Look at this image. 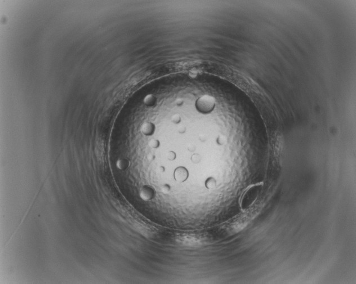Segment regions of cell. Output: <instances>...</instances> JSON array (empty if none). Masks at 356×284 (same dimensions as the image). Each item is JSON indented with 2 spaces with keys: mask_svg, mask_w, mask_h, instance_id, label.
Returning <instances> with one entry per match:
<instances>
[{
  "mask_svg": "<svg viewBox=\"0 0 356 284\" xmlns=\"http://www.w3.org/2000/svg\"><path fill=\"white\" fill-rule=\"evenodd\" d=\"M188 176L187 170L183 167H179L175 170L174 176L175 179L178 182H184Z\"/></svg>",
  "mask_w": 356,
  "mask_h": 284,
  "instance_id": "obj_3",
  "label": "cell"
},
{
  "mask_svg": "<svg viewBox=\"0 0 356 284\" xmlns=\"http://www.w3.org/2000/svg\"><path fill=\"white\" fill-rule=\"evenodd\" d=\"M151 143L152 144V146L153 147H157V146H158V144L157 141H152L151 142Z\"/></svg>",
  "mask_w": 356,
  "mask_h": 284,
  "instance_id": "obj_6",
  "label": "cell"
},
{
  "mask_svg": "<svg viewBox=\"0 0 356 284\" xmlns=\"http://www.w3.org/2000/svg\"><path fill=\"white\" fill-rule=\"evenodd\" d=\"M215 105L214 99L209 96H205L198 101V107L203 112L211 111Z\"/></svg>",
  "mask_w": 356,
  "mask_h": 284,
  "instance_id": "obj_2",
  "label": "cell"
},
{
  "mask_svg": "<svg viewBox=\"0 0 356 284\" xmlns=\"http://www.w3.org/2000/svg\"><path fill=\"white\" fill-rule=\"evenodd\" d=\"M216 186V182L213 178H209L206 181V186L209 189L214 188Z\"/></svg>",
  "mask_w": 356,
  "mask_h": 284,
  "instance_id": "obj_4",
  "label": "cell"
},
{
  "mask_svg": "<svg viewBox=\"0 0 356 284\" xmlns=\"http://www.w3.org/2000/svg\"><path fill=\"white\" fill-rule=\"evenodd\" d=\"M260 185H255L248 188L243 196L242 205L243 206H248L254 201L258 196Z\"/></svg>",
  "mask_w": 356,
  "mask_h": 284,
  "instance_id": "obj_1",
  "label": "cell"
},
{
  "mask_svg": "<svg viewBox=\"0 0 356 284\" xmlns=\"http://www.w3.org/2000/svg\"><path fill=\"white\" fill-rule=\"evenodd\" d=\"M175 156V154L173 152H170L168 154V157L170 158V160L174 158Z\"/></svg>",
  "mask_w": 356,
  "mask_h": 284,
  "instance_id": "obj_5",
  "label": "cell"
}]
</instances>
